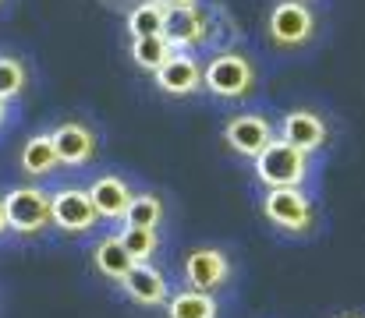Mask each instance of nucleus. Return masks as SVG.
<instances>
[{
    "instance_id": "obj_12",
    "label": "nucleus",
    "mask_w": 365,
    "mask_h": 318,
    "mask_svg": "<svg viewBox=\"0 0 365 318\" xmlns=\"http://www.w3.org/2000/svg\"><path fill=\"white\" fill-rule=\"evenodd\" d=\"M213 18L202 7H188V11H167L163 21V39L170 43L174 53H199L210 39H213Z\"/></svg>"
},
{
    "instance_id": "obj_10",
    "label": "nucleus",
    "mask_w": 365,
    "mask_h": 318,
    "mask_svg": "<svg viewBox=\"0 0 365 318\" xmlns=\"http://www.w3.org/2000/svg\"><path fill=\"white\" fill-rule=\"evenodd\" d=\"M50 138H53L61 170H86L100 156V134L89 120H78V117L61 120V124L50 127Z\"/></svg>"
},
{
    "instance_id": "obj_7",
    "label": "nucleus",
    "mask_w": 365,
    "mask_h": 318,
    "mask_svg": "<svg viewBox=\"0 0 365 318\" xmlns=\"http://www.w3.org/2000/svg\"><path fill=\"white\" fill-rule=\"evenodd\" d=\"M220 142L235 159L252 163L269 142H277V117L266 110H238L220 124Z\"/></svg>"
},
{
    "instance_id": "obj_9",
    "label": "nucleus",
    "mask_w": 365,
    "mask_h": 318,
    "mask_svg": "<svg viewBox=\"0 0 365 318\" xmlns=\"http://www.w3.org/2000/svg\"><path fill=\"white\" fill-rule=\"evenodd\" d=\"M100 226V216L82 184H61L50 191V230L64 237H89Z\"/></svg>"
},
{
    "instance_id": "obj_15",
    "label": "nucleus",
    "mask_w": 365,
    "mask_h": 318,
    "mask_svg": "<svg viewBox=\"0 0 365 318\" xmlns=\"http://www.w3.org/2000/svg\"><path fill=\"white\" fill-rule=\"evenodd\" d=\"M18 166H21V174L29 177V184H43V181H53V177L61 174V159H57L50 127H46V131H36V134H29V138L21 142Z\"/></svg>"
},
{
    "instance_id": "obj_14",
    "label": "nucleus",
    "mask_w": 365,
    "mask_h": 318,
    "mask_svg": "<svg viewBox=\"0 0 365 318\" xmlns=\"http://www.w3.org/2000/svg\"><path fill=\"white\" fill-rule=\"evenodd\" d=\"M86 191H89V202H93V209L100 216V223L121 226L124 209H128V202L135 195V184L128 177H121V174H100V177H93V184Z\"/></svg>"
},
{
    "instance_id": "obj_6",
    "label": "nucleus",
    "mask_w": 365,
    "mask_h": 318,
    "mask_svg": "<svg viewBox=\"0 0 365 318\" xmlns=\"http://www.w3.org/2000/svg\"><path fill=\"white\" fill-rule=\"evenodd\" d=\"M7 233L32 240L50 230V188L43 184H14L0 195Z\"/></svg>"
},
{
    "instance_id": "obj_23",
    "label": "nucleus",
    "mask_w": 365,
    "mask_h": 318,
    "mask_svg": "<svg viewBox=\"0 0 365 318\" xmlns=\"http://www.w3.org/2000/svg\"><path fill=\"white\" fill-rule=\"evenodd\" d=\"M156 7L163 11H188V7H199V0H153Z\"/></svg>"
},
{
    "instance_id": "obj_3",
    "label": "nucleus",
    "mask_w": 365,
    "mask_h": 318,
    "mask_svg": "<svg viewBox=\"0 0 365 318\" xmlns=\"http://www.w3.org/2000/svg\"><path fill=\"white\" fill-rule=\"evenodd\" d=\"M259 89V71L242 50H217L202 64V92L217 103H245Z\"/></svg>"
},
{
    "instance_id": "obj_22",
    "label": "nucleus",
    "mask_w": 365,
    "mask_h": 318,
    "mask_svg": "<svg viewBox=\"0 0 365 318\" xmlns=\"http://www.w3.org/2000/svg\"><path fill=\"white\" fill-rule=\"evenodd\" d=\"M25 89H29V71H25V64H21L18 57L0 53V100L11 103V100H18Z\"/></svg>"
},
{
    "instance_id": "obj_2",
    "label": "nucleus",
    "mask_w": 365,
    "mask_h": 318,
    "mask_svg": "<svg viewBox=\"0 0 365 318\" xmlns=\"http://www.w3.org/2000/svg\"><path fill=\"white\" fill-rule=\"evenodd\" d=\"M252 181L259 184V191H280V188H305L316 191V177H319V159L309 152H298L287 142H269L252 163Z\"/></svg>"
},
{
    "instance_id": "obj_19",
    "label": "nucleus",
    "mask_w": 365,
    "mask_h": 318,
    "mask_svg": "<svg viewBox=\"0 0 365 318\" xmlns=\"http://www.w3.org/2000/svg\"><path fill=\"white\" fill-rule=\"evenodd\" d=\"M131 262H156L163 251V230H142V226H118L114 230Z\"/></svg>"
},
{
    "instance_id": "obj_24",
    "label": "nucleus",
    "mask_w": 365,
    "mask_h": 318,
    "mask_svg": "<svg viewBox=\"0 0 365 318\" xmlns=\"http://www.w3.org/2000/svg\"><path fill=\"white\" fill-rule=\"evenodd\" d=\"M7 124H11V103H4V100H0V131H4Z\"/></svg>"
},
{
    "instance_id": "obj_20",
    "label": "nucleus",
    "mask_w": 365,
    "mask_h": 318,
    "mask_svg": "<svg viewBox=\"0 0 365 318\" xmlns=\"http://www.w3.org/2000/svg\"><path fill=\"white\" fill-rule=\"evenodd\" d=\"M170 43L163 39V36H145V39H131V46H128V57H131V64L138 68V71H145L149 78L170 60Z\"/></svg>"
},
{
    "instance_id": "obj_13",
    "label": "nucleus",
    "mask_w": 365,
    "mask_h": 318,
    "mask_svg": "<svg viewBox=\"0 0 365 318\" xmlns=\"http://www.w3.org/2000/svg\"><path fill=\"white\" fill-rule=\"evenodd\" d=\"M153 85L167 100H192L202 92V60L199 53H170V60L153 75Z\"/></svg>"
},
{
    "instance_id": "obj_27",
    "label": "nucleus",
    "mask_w": 365,
    "mask_h": 318,
    "mask_svg": "<svg viewBox=\"0 0 365 318\" xmlns=\"http://www.w3.org/2000/svg\"><path fill=\"white\" fill-rule=\"evenodd\" d=\"M302 4H309V0H302Z\"/></svg>"
},
{
    "instance_id": "obj_16",
    "label": "nucleus",
    "mask_w": 365,
    "mask_h": 318,
    "mask_svg": "<svg viewBox=\"0 0 365 318\" xmlns=\"http://www.w3.org/2000/svg\"><path fill=\"white\" fill-rule=\"evenodd\" d=\"M89 262H93V272L100 280H107L110 287H121V280L131 272V255L124 251V244L118 240V233H103L96 237L93 251H89Z\"/></svg>"
},
{
    "instance_id": "obj_1",
    "label": "nucleus",
    "mask_w": 365,
    "mask_h": 318,
    "mask_svg": "<svg viewBox=\"0 0 365 318\" xmlns=\"http://www.w3.org/2000/svg\"><path fill=\"white\" fill-rule=\"evenodd\" d=\"M259 216L277 237H287V240H309L323 226L319 198L316 191H305V188L259 191Z\"/></svg>"
},
{
    "instance_id": "obj_26",
    "label": "nucleus",
    "mask_w": 365,
    "mask_h": 318,
    "mask_svg": "<svg viewBox=\"0 0 365 318\" xmlns=\"http://www.w3.org/2000/svg\"><path fill=\"white\" fill-rule=\"evenodd\" d=\"M7 237V223H4V206H0V240Z\"/></svg>"
},
{
    "instance_id": "obj_28",
    "label": "nucleus",
    "mask_w": 365,
    "mask_h": 318,
    "mask_svg": "<svg viewBox=\"0 0 365 318\" xmlns=\"http://www.w3.org/2000/svg\"><path fill=\"white\" fill-rule=\"evenodd\" d=\"M0 4H4V0H0Z\"/></svg>"
},
{
    "instance_id": "obj_11",
    "label": "nucleus",
    "mask_w": 365,
    "mask_h": 318,
    "mask_svg": "<svg viewBox=\"0 0 365 318\" xmlns=\"http://www.w3.org/2000/svg\"><path fill=\"white\" fill-rule=\"evenodd\" d=\"M118 290L124 294L128 304H135V308H142V312H160V308L167 304V297L174 294L170 276H167L156 262H135Z\"/></svg>"
},
{
    "instance_id": "obj_25",
    "label": "nucleus",
    "mask_w": 365,
    "mask_h": 318,
    "mask_svg": "<svg viewBox=\"0 0 365 318\" xmlns=\"http://www.w3.org/2000/svg\"><path fill=\"white\" fill-rule=\"evenodd\" d=\"M334 318H365V312H341V315H334Z\"/></svg>"
},
{
    "instance_id": "obj_4",
    "label": "nucleus",
    "mask_w": 365,
    "mask_h": 318,
    "mask_svg": "<svg viewBox=\"0 0 365 318\" xmlns=\"http://www.w3.org/2000/svg\"><path fill=\"white\" fill-rule=\"evenodd\" d=\"M238 280V262L231 255V248L224 244H195L185 258H181V287L220 297L235 287Z\"/></svg>"
},
{
    "instance_id": "obj_21",
    "label": "nucleus",
    "mask_w": 365,
    "mask_h": 318,
    "mask_svg": "<svg viewBox=\"0 0 365 318\" xmlns=\"http://www.w3.org/2000/svg\"><path fill=\"white\" fill-rule=\"evenodd\" d=\"M163 21H167V11H163V7H156L153 0H138V4L128 11V18H124V25H128V36H131V39L163 36Z\"/></svg>"
},
{
    "instance_id": "obj_18",
    "label": "nucleus",
    "mask_w": 365,
    "mask_h": 318,
    "mask_svg": "<svg viewBox=\"0 0 365 318\" xmlns=\"http://www.w3.org/2000/svg\"><path fill=\"white\" fill-rule=\"evenodd\" d=\"M167 219V202L160 191H135L128 209H124L121 226H142V230H160Z\"/></svg>"
},
{
    "instance_id": "obj_5",
    "label": "nucleus",
    "mask_w": 365,
    "mask_h": 318,
    "mask_svg": "<svg viewBox=\"0 0 365 318\" xmlns=\"http://www.w3.org/2000/svg\"><path fill=\"white\" fill-rule=\"evenodd\" d=\"M319 18L302 0H277L266 14V39L277 53H302L316 43Z\"/></svg>"
},
{
    "instance_id": "obj_17",
    "label": "nucleus",
    "mask_w": 365,
    "mask_h": 318,
    "mask_svg": "<svg viewBox=\"0 0 365 318\" xmlns=\"http://www.w3.org/2000/svg\"><path fill=\"white\" fill-rule=\"evenodd\" d=\"M160 312H163V318H224V304H220V297L178 287Z\"/></svg>"
},
{
    "instance_id": "obj_8",
    "label": "nucleus",
    "mask_w": 365,
    "mask_h": 318,
    "mask_svg": "<svg viewBox=\"0 0 365 318\" xmlns=\"http://www.w3.org/2000/svg\"><path fill=\"white\" fill-rule=\"evenodd\" d=\"M277 138L294 145L298 152H309V156H323L330 145H334V124L323 110H312V106H291L277 117Z\"/></svg>"
}]
</instances>
